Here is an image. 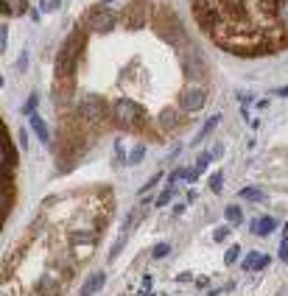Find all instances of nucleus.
<instances>
[{
	"mask_svg": "<svg viewBox=\"0 0 288 296\" xmlns=\"http://www.w3.org/2000/svg\"><path fill=\"white\" fill-rule=\"evenodd\" d=\"M81 48H84V34H81V31H76V34L67 36V42L62 45L59 59H56V73H59V79H70L73 76V67H76V59H78V53H81Z\"/></svg>",
	"mask_w": 288,
	"mask_h": 296,
	"instance_id": "nucleus-1",
	"label": "nucleus"
},
{
	"mask_svg": "<svg viewBox=\"0 0 288 296\" xmlns=\"http://www.w3.org/2000/svg\"><path fill=\"white\" fill-rule=\"evenodd\" d=\"M112 117L120 123V126L137 129V126H143L146 112H143V109H140L134 101H129V98H118V101L112 103Z\"/></svg>",
	"mask_w": 288,
	"mask_h": 296,
	"instance_id": "nucleus-2",
	"label": "nucleus"
},
{
	"mask_svg": "<svg viewBox=\"0 0 288 296\" xmlns=\"http://www.w3.org/2000/svg\"><path fill=\"white\" fill-rule=\"evenodd\" d=\"M107 115V103H104L101 95H84L78 101V117L87 123H98Z\"/></svg>",
	"mask_w": 288,
	"mask_h": 296,
	"instance_id": "nucleus-3",
	"label": "nucleus"
},
{
	"mask_svg": "<svg viewBox=\"0 0 288 296\" xmlns=\"http://www.w3.org/2000/svg\"><path fill=\"white\" fill-rule=\"evenodd\" d=\"M115 23H118V14H115L109 6L92 9L90 17H87V28H92L95 34H107V31H112Z\"/></svg>",
	"mask_w": 288,
	"mask_h": 296,
	"instance_id": "nucleus-4",
	"label": "nucleus"
},
{
	"mask_svg": "<svg viewBox=\"0 0 288 296\" xmlns=\"http://www.w3.org/2000/svg\"><path fill=\"white\" fill-rule=\"evenodd\" d=\"M98 241V232L95 229H87V232H70V243H73V252L76 257H90L92 246Z\"/></svg>",
	"mask_w": 288,
	"mask_h": 296,
	"instance_id": "nucleus-5",
	"label": "nucleus"
},
{
	"mask_svg": "<svg viewBox=\"0 0 288 296\" xmlns=\"http://www.w3.org/2000/svg\"><path fill=\"white\" fill-rule=\"evenodd\" d=\"M207 103V95H204L202 87H190V90H185L179 95V106L182 112H199V109Z\"/></svg>",
	"mask_w": 288,
	"mask_h": 296,
	"instance_id": "nucleus-6",
	"label": "nucleus"
},
{
	"mask_svg": "<svg viewBox=\"0 0 288 296\" xmlns=\"http://www.w3.org/2000/svg\"><path fill=\"white\" fill-rule=\"evenodd\" d=\"M143 25H146V6L140 0H134L126 9V28H143Z\"/></svg>",
	"mask_w": 288,
	"mask_h": 296,
	"instance_id": "nucleus-7",
	"label": "nucleus"
},
{
	"mask_svg": "<svg viewBox=\"0 0 288 296\" xmlns=\"http://www.w3.org/2000/svg\"><path fill=\"white\" fill-rule=\"evenodd\" d=\"M271 263V257H266V254H260V252H249L244 257V263H241V268L244 271H255V268H266Z\"/></svg>",
	"mask_w": 288,
	"mask_h": 296,
	"instance_id": "nucleus-8",
	"label": "nucleus"
},
{
	"mask_svg": "<svg viewBox=\"0 0 288 296\" xmlns=\"http://www.w3.org/2000/svg\"><path fill=\"white\" fill-rule=\"evenodd\" d=\"M274 226H277V221L271 215H263V218H255L252 221V232L255 235H271V232H274Z\"/></svg>",
	"mask_w": 288,
	"mask_h": 296,
	"instance_id": "nucleus-9",
	"label": "nucleus"
},
{
	"mask_svg": "<svg viewBox=\"0 0 288 296\" xmlns=\"http://www.w3.org/2000/svg\"><path fill=\"white\" fill-rule=\"evenodd\" d=\"M3 165H6V179H12V168L17 165V151L12 140H3Z\"/></svg>",
	"mask_w": 288,
	"mask_h": 296,
	"instance_id": "nucleus-10",
	"label": "nucleus"
},
{
	"mask_svg": "<svg viewBox=\"0 0 288 296\" xmlns=\"http://www.w3.org/2000/svg\"><path fill=\"white\" fill-rule=\"evenodd\" d=\"M104 282H107V274H101V271L90 274V279H87L84 288H81V296H92L95 290H101V288H104Z\"/></svg>",
	"mask_w": 288,
	"mask_h": 296,
	"instance_id": "nucleus-11",
	"label": "nucleus"
},
{
	"mask_svg": "<svg viewBox=\"0 0 288 296\" xmlns=\"http://www.w3.org/2000/svg\"><path fill=\"white\" fill-rule=\"evenodd\" d=\"M28 123H31V129H34V134H36V137L42 140V143H48V140H51V132H48V126H45V121L39 117V112L28 115Z\"/></svg>",
	"mask_w": 288,
	"mask_h": 296,
	"instance_id": "nucleus-12",
	"label": "nucleus"
},
{
	"mask_svg": "<svg viewBox=\"0 0 288 296\" xmlns=\"http://www.w3.org/2000/svg\"><path fill=\"white\" fill-rule=\"evenodd\" d=\"M274 20L280 28L288 31V0H277L274 3Z\"/></svg>",
	"mask_w": 288,
	"mask_h": 296,
	"instance_id": "nucleus-13",
	"label": "nucleus"
},
{
	"mask_svg": "<svg viewBox=\"0 0 288 296\" xmlns=\"http://www.w3.org/2000/svg\"><path fill=\"white\" fill-rule=\"evenodd\" d=\"M238 196H241L244 201H266V193H263L260 188H244Z\"/></svg>",
	"mask_w": 288,
	"mask_h": 296,
	"instance_id": "nucleus-14",
	"label": "nucleus"
},
{
	"mask_svg": "<svg viewBox=\"0 0 288 296\" xmlns=\"http://www.w3.org/2000/svg\"><path fill=\"white\" fill-rule=\"evenodd\" d=\"M224 218H227L229 224H241V221H244V212H241L238 204H229V207H224Z\"/></svg>",
	"mask_w": 288,
	"mask_h": 296,
	"instance_id": "nucleus-15",
	"label": "nucleus"
},
{
	"mask_svg": "<svg viewBox=\"0 0 288 296\" xmlns=\"http://www.w3.org/2000/svg\"><path fill=\"white\" fill-rule=\"evenodd\" d=\"M3 12L6 14H23L25 12V0H3Z\"/></svg>",
	"mask_w": 288,
	"mask_h": 296,
	"instance_id": "nucleus-16",
	"label": "nucleus"
},
{
	"mask_svg": "<svg viewBox=\"0 0 288 296\" xmlns=\"http://www.w3.org/2000/svg\"><path fill=\"white\" fill-rule=\"evenodd\" d=\"M218 123H221V115H213V117H210V121H207V123H204V126H202V132H199V137H196V143H202V140H204V137H207V134H210V132H213V129H216V126H218Z\"/></svg>",
	"mask_w": 288,
	"mask_h": 296,
	"instance_id": "nucleus-17",
	"label": "nucleus"
},
{
	"mask_svg": "<svg viewBox=\"0 0 288 296\" xmlns=\"http://www.w3.org/2000/svg\"><path fill=\"white\" fill-rule=\"evenodd\" d=\"M143 157H146V145H143V143H137V145L132 148V151H129V165H137Z\"/></svg>",
	"mask_w": 288,
	"mask_h": 296,
	"instance_id": "nucleus-18",
	"label": "nucleus"
},
{
	"mask_svg": "<svg viewBox=\"0 0 288 296\" xmlns=\"http://www.w3.org/2000/svg\"><path fill=\"white\" fill-rule=\"evenodd\" d=\"M210 190H213V193H221V190H224V173H221V170L210 173Z\"/></svg>",
	"mask_w": 288,
	"mask_h": 296,
	"instance_id": "nucleus-19",
	"label": "nucleus"
},
{
	"mask_svg": "<svg viewBox=\"0 0 288 296\" xmlns=\"http://www.w3.org/2000/svg\"><path fill=\"white\" fill-rule=\"evenodd\" d=\"M168 252H171L168 243H157V246L151 249V257H154V260H162V257H168Z\"/></svg>",
	"mask_w": 288,
	"mask_h": 296,
	"instance_id": "nucleus-20",
	"label": "nucleus"
},
{
	"mask_svg": "<svg viewBox=\"0 0 288 296\" xmlns=\"http://www.w3.org/2000/svg\"><path fill=\"white\" fill-rule=\"evenodd\" d=\"M36 103H39V92H31V98L25 101L23 112H25V115H34V112H36Z\"/></svg>",
	"mask_w": 288,
	"mask_h": 296,
	"instance_id": "nucleus-21",
	"label": "nucleus"
},
{
	"mask_svg": "<svg viewBox=\"0 0 288 296\" xmlns=\"http://www.w3.org/2000/svg\"><path fill=\"white\" fill-rule=\"evenodd\" d=\"M207 165H210V154H199V159H196V165H193V170H196V173H204V170H207Z\"/></svg>",
	"mask_w": 288,
	"mask_h": 296,
	"instance_id": "nucleus-22",
	"label": "nucleus"
},
{
	"mask_svg": "<svg viewBox=\"0 0 288 296\" xmlns=\"http://www.w3.org/2000/svg\"><path fill=\"white\" fill-rule=\"evenodd\" d=\"M62 6V0H39V12H56V9Z\"/></svg>",
	"mask_w": 288,
	"mask_h": 296,
	"instance_id": "nucleus-23",
	"label": "nucleus"
},
{
	"mask_svg": "<svg viewBox=\"0 0 288 296\" xmlns=\"http://www.w3.org/2000/svg\"><path fill=\"white\" fill-rule=\"evenodd\" d=\"M241 257V246H229L227 249V254H224V263H227V266H232L235 260H238Z\"/></svg>",
	"mask_w": 288,
	"mask_h": 296,
	"instance_id": "nucleus-24",
	"label": "nucleus"
},
{
	"mask_svg": "<svg viewBox=\"0 0 288 296\" xmlns=\"http://www.w3.org/2000/svg\"><path fill=\"white\" fill-rule=\"evenodd\" d=\"M171 199H174V190H162L160 196H157V207H165V204H171Z\"/></svg>",
	"mask_w": 288,
	"mask_h": 296,
	"instance_id": "nucleus-25",
	"label": "nucleus"
},
{
	"mask_svg": "<svg viewBox=\"0 0 288 296\" xmlns=\"http://www.w3.org/2000/svg\"><path fill=\"white\" fill-rule=\"evenodd\" d=\"M185 176H187V170H182V168H176V170H174V173H171V176H168V185H171V188H174V182H179V179H185Z\"/></svg>",
	"mask_w": 288,
	"mask_h": 296,
	"instance_id": "nucleus-26",
	"label": "nucleus"
},
{
	"mask_svg": "<svg viewBox=\"0 0 288 296\" xmlns=\"http://www.w3.org/2000/svg\"><path fill=\"white\" fill-rule=\"evenodd\" d=\"M160 179H162V173H154V176H151V179L143 185V188H140V193H146V190H149V188H154V185H157V182H160Z\"/></svg>",
	"mask_w": 288,
	"mask_h": 296,
	"instance_id": "nucleus-27",
	"label": "nucleus"
},
{
	"mask_svg": "<svg viewBox=\"0 0 288 296\" xmlns=\"http://www.w3.org/2000/svg\"><path fill=\"white\" fill-rule=\"evenodd\" d=\"M227 235H229V229H227V226H218V229L213 232V238H216L218 243H221V241H227Z\"/></svg>",
	"mask_w": 288,
	"mask_h": 296,
	"instance_id": "nucleus-28",
	"label": "nucleus"
},
{
	"mask_svg": "<svg viewBox=\"0 0 288 296\" xmlns=\"http://www.w3.org/2000/svg\"><path fill=\"white\" fill-rule=\"evenodd\" d=\"M280 260L288 263V238H282V243H280Z\"/></svg>",
	"mask_w": 288,
	"mask_h": 296,
	"instance_id": "nucleus-29",
	"label": "nucleus"
},
{
	"mask_svg": "<svg viewBox=\"0 0 288 296\" xmlns=\"http://www.w3.org/2000/svg\"><path fill=\"white\" fill-rule=\"evenodd\" d=\"M25 65H28V53H20V59H17V73H25Z\"/></svg>",
	"mask_w": 288,
	"mask_h": 296,
	"instance_id": "nucleus-30",
	"label": "nucleus"
},
{
	"mask_svg": "<svg viewBox=\"0 0 288 296\" xmlns=\"http://www.w3.org/2000/svg\"><path fill=\"white\" fill-rule=\"evenodd\" d=\"M20 148H28V134H25V129H20Z\"/></svg>",
	"mask_w": 288,
	"mask_h": 296,
	"instance_id": "nucleus-31",
	"label": "nucleus"
},
{
	"mask_svg": "<svg viewBox=\"0 0 288 296\" xmlns=\"http://www.w3.org/2000/svg\"><path fill=\"white\" fill-rule=\"evenodd\" d=\"M6 39H9V31H6V25L0 28V48H6Z\"/></svg>",
	"mask_w": 288,
	"mask_h": 296,
	"instance_id": "nucleus-32",
	"label": "nucleus"
},
{
	"mask_svg": "<svg viewBox=\"0 0 288 296\" xmlns=\"http://www.w3.org/2000/svg\"><path fill=\"white\" fill-rule=\"evenodd\" d=\"M221 154H224V145L216 143V145H213V157H221Z\"/></svg>",
	"mask_w": 288,
	"mask_h": 296,
	"instance_id": "nucleus-33",
	"label": "nucleus"
},
{
	"mask_svg": "<svg viewBox=\"0 0 288 296\" xmlns=\"http://www.w3.org/2000/svg\"><path fill=\"white\" fill-rule=\"evenodd\" d=\"M274 95H282V98H288V84H285V87H280V90H277Z\"/></svg>",
	"mask_w": 288,
	"mask_h": 296,
	"instance_id": "nucleus-34",
	"label": "nucleus"
},
{
	"mask_svg": "<svg viewBox=\"0 0 288 296\" xmlns=\"http://www.w3.org/2000/svg\"><path fill=\"white\" fill-rule=\"evenodd\" d=\"M101 3H104V6H107V3H115V0H101Z\"/></svg>",
	"mask_w": 288,
	"mask_h": 296,
	"instance_id": "nucleus-35",
	"label": "nucleus"
}]
</instances>
